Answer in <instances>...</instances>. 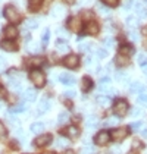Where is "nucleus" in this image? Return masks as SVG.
Masks as SVG:
<instances>
[{
	"instance_id": "f257e3e1",
	"label": "nucleus",
	"mask_w": 147,
	"mask_h": 154,
	"mask_svg": "<svg viewBox=\"0 0 147 154\" xmlns=\"http://www.w3.org/2000/svg\"><path fill=\"white\" fill-rule=\"evenodd\" d=\"M3 15H5V18H6L8 21H11L13 24H16V22L21 21V13L18 12V9H16L15 6H12V5H8V6L5 8Z\"/></svg>"
},
{
	"instance_id": "f03ea898",
	"label": "nucleus",
	"mask_w": 147,
	"mask_h": 154,
	"mask_svg": "<svg viewBox=\"0 0 147 154\" xmlns=\"http://www.w3.org/2000/svg\"><path fill=\"white\" fill-rule=\"evenodd\" d=\"M30 79L33 81V84L36 85L37 88H41V87H44V84H46V76H44V73L41 71H38V69L31 71V73H30Z\"/></svg>"
},
{
	"instance_id": "7ed1b4c3",
	"label": "nucleus",
	"mask_w": 147,
	"mask_h": 154,
	"mask_svg": "<svg viewBox=\"0 0 147 154\" xmlns=\"http://www.w3.org/2000/svg\"><path fill=\"white\" fill-rule=\"evenodd\" d=\"M63 66H66L69 69H77L80 66V56L78 54H68L63 59Z\"/></svg>"
},
{
	"instance_id": "20e7f679",
	"label": "nucleus",
	"mask_w": 147,
	"mask_h": 154,
	"mask_svg": "<svg viewBox=\"0 0 147 154\" xmlns=\"http://www.w3.org/2000/svg\"><path fill=\"white\" fill-rule=\"evenodd\" d=\"M128 103L127 100H118L115 104H113V112L118 115V116H125L128 113Z\"/></svg>"
},
{
	"instance_id": "39448f33",
	"label": "nucleus",
	"mask_w": 147,
	"mask_h": 154,
	"mask_svg": "<svg viewBox=\"0 0 147 154\" xmlns=\"http://www.w3.org/2000/svg\"><path fill=\"white\" fill-rule=\"evenodd\" d=\"M52 107V101H50L47 97H43L40 101H38V106H37V110H38V115H43V113H47Z\"/></svg>"
},
{
	"instance_id": "423d86ee",
	"label": "nucleus",
	"mask_w": 147,
	"mask_h": 154,
	"mask_svg": "<svg viewBox=\"0 0 147 154\" xmlns=\"http://www.w3.org/2000/svg\"><path fill=\"white\" fill-rule=\"evenodd\" d=\"M112 137H113V140H116V141H122V140H125V138L128 137V128H127V126L116 128V129L112 132Z\"/></svg>"
},
{
	"instance_id": "0eeeda50",
	"label": "nucleus",
	"mask_w": 147,
	"mask_h": 154,
	"mask_svg": "<svg viewBox=\"0 0 147 154\" xmlns=\"http://www.w3.org/2000/svg\"><path fill=\"white\" fill-rule=\"evenodd\" d=\"M109 141H110V134L106 132V131H100L97 135L94 137V142L97 145H106Z\"/></svg>"
},
{
	"instance_id": "6e6552de",
	"label": "nucleus",
	"mask_w": 147,
	"mask_h": 154,
	"mask_svg": "<svg viewBox=\"0 0 147 154\" xmlns=\"http://www.w3.org/2000/svg\"><path fill=\"white\" fill-rule=\"evenodd\" d=\"M81 26H83V22H81V19H80V18H77V16L69 18V21H68V28H69L71 31L78 32V31L81 29Z\"/></svg>"
},
{
	"instance_id": "1a4fd4ad",
	"label": "nucleus",
	"mask_w": 147,
	"mask_h": 154,
	"mask_svg": "<svg viewBox=\"0 0 147 154\" xmlns=\"http://www.w3.org/2000/svg\"><path fill=\"white\" fill-rule=\"evenodd\" d=\"M50 142H52V135L50 134H44V135L37 137L36 140H34V145L36 147H46Z\"/></svg>"
},
{
	"instance_id": "9d476101",
	"label": "nucleus",
	"mask_w": 147,
	"mask_h": 154,
	"mask_svg": "<svg viewBox=\"0 0 147 154\" xmlns=\"http://www.w3.org/2000/svg\"><path fill=\"white\" fill-rule=\"evenodd\" d=\"M59 81L62 84H65V85H74V84L77 82V78L71 75V73H66V72H63L59 75Z\"/></svg>"
},
{
	"instance_id": "9b49d317",
	"label": "nucleus",
	"mask_w": 147,
	"mask_h": 154,
	"mask_svg": "<svg viewBox=\"0 0 147 154\" xmlns=\"http://www.w3.org/2000/svg\"><path fill=\"white\" fill-rule=\"evenodd\" d=\"M5 37H6V40H13V38H16L18 37V29L13 26V25H8L6 28H5Z\"/></svg>"
},
{
	"instance_id": "f8f14e48",
	"label": "nucleus",
	"mask_w": 147,
	"mask_h": 154,
	"mask_svg": "<svg viewBox=\"0 0 147 154\" xmlns=\"http://www.w3.org/2000/svg\"><path fill=\"white\" fill-rule=\"evenodd\" d=\"M0 47L3 48L5 51H16L18 50V46L12 43L11 40H3V41H0Z\"/></svg>"
},
{
	"instance_id": "ddd939ff",
	"label": "nucleus",
	"mask_w": 147,
	"mask_h": 154,
	"mask_svg": "<svg viewBox=\"0 0 147 154\" xmlns=\"http://www.w3.org/2000/svg\"><path fill=\"white\" fill-rule=\"evenodd\" d=\"M56 48H58L61 53H69V50H71L68 41H66V40H62V38H59V40L56 41Z\"/></svg>"
},
{
	"instance_id": "4468645a",
	"label": "nucleus",
	"mask_w": 147,
	"mask_h": 154,
	"mask_svg": "<svg viewBox=\"0 0 147 154\" xmlns=\"http://www.w3.org/2000/svg\"><path fill=\"white\" fill-rule=\"evenodd\" d=\"M86 32L90 34V35H96L99 32V25L96 24V22H93V21H90V22L86 25Z\"/></svg>"
},
{
	"instance_id": "2eb2a0df",
	"label": "nucleus",
	"mask_w": 147,
	"mask_h": 154,
	"mask_svg": "<svg viewBox=\"0 0 147 154\" xmlns=\"http://www.w3.org/2000/svg\"><path fill=\"white\" fill-rule=\"evenodd\" d=\"M135 12H137V15H138L141 19L147 18V8L143 3H137V5H135Z\"/></svg>"
},
{
	"instance_id": "dca6fc26",
	"label": "nucleus",
	"mask_w": 147,
	"mask_h": 154,
	"mask_svg": "<svg viewBox=\"0 0 147 154\" xmlns=\"http://www.w3.org/2000/svg\"><path fill=\"white\" fill-rule=\"evenodd\" d=\"M37 97V91L34 88H27L24 91V98L27 101H34Z\"/></svg>"
},
{
	"instance_id": "f3484780",
	"label": "nucleus",
	"mask_w": 147,
	"mask_h": 154,
	"mask_svg": "<svg viewBox=\"0 0 147 154\" xmlns=\"http://www.w3.org/2000/svg\"><path fill=\"white\" fill-rule=\"evenodd\" d=\"M91 87H93V81H91V78H88V76H83V79H81V90H83V91H90V90H91Z\"/></svg>"
},
{
	"instance_id": "a211bd4d",
	"label": "nucleus",
	"mask_w": 147,
	"mask_h": 154,
	"mask_svg": "<svg viewBox=\"0 0 147 154\" xmlns=\"http://www.w3.org/2000/svg\"><path fill=\"white\" fill-rule=\"evenodd\" d=\"M30 129L33 134H41L43 131H44V123L43 122H34L31 126H30Z\"/></svg>"
},
{
	"instance_id": "6ab92c4d",
	"label": "nucleus",
	"mask_w": 147,
	"mask_h": 154,
	"mask_svg": "<svg viewBox=\"0 0 147 154\" xmlns=\"http://www.w3.org/2000/svg\"><path fill=\"white\" fill-rule=\"evenodd\" d=\"M65 134H66L68 137H71V138H77V137H80V129H78L77 126H74V125H71L69 128H66V131H65Z\"/></svg>"
},
{
	"instance_id": "aec40b11",
	"label": "nucleus",
	"mask_w": 147,
	"mask_h": 154,
	"mask_svg": "<svg viewBox=\"0 0 147 154\" xmlns=\"http://www.w3.org/2000/svg\"><path fill=\"white\" fill-rule=\"evenodd\" d=\"M144 91V85H141L140 82H134L130 85V93H134V94H137V93H143Z\"/></svg>"
},
{
	"instance_id": "412c9836",
	"label": "nucleus",
	"mask_w": 147,
	"mask_h": 154,
	"mask_svg": "<svg viewBox=\"0 0 147 154\" xmlns=\"http://www.w3.org/2000/svg\"><path fill=\"white\" fill-rule=\"evenodd\" d=\"M43 63H44V57H41V56H33L28 60V65H31V66H41Z\"/></svg>"
},
{
	"instance_id": "4be33fe9",
	"label": "nucleus",
	"mask_w": 147,
	"mask_h": 154,
	"mask_svg": "<svg viewBox=\"0 0 147 154\" xmlns=\"http://www.w3.org/2000/svg\"><path fill=\"white\" fill-rule=\"evenodd\" d=\"M133 53H134V48L131 47L130 44H125V46H122V47L119 48V54H124V56H128L130 57Z\"/></svg>"
},
{
	"instance_id": "5701e85b",
	"label": "nucleus",
	"mask_w": 147,
	"mask_h": 154,
	"mask_svg": "<svg viewBox=\"0 0 147 154\" xmlns=\"http://www.w3.org/2000/svg\"><path fill=\"white\" fill-rule=\"evenodd\" d=\"M96 101H97L99 106L108 107V106H109V103H110V98H109V97H106V95H99L97 98H96Z\"/></svg>"
},
{
	"instance_id": "b1692460",
	"label": "nucleus",
	"mask_w": 147,
	"mask_h": 154,
	"mask_svg": "<svg viewBox=\"0 0 147 154\" xmlns=\"http://www.w3.org/2000/svg\"><path fill=\"white\" fill-rule=\"evenodd\" d=\"M41 2H43V0H28V8H30V11H33V12L38 11Z\"/></svg>"
},
{
	"instance_id": "393cba45",
	"label": "nucleus",
	"mask_w": 147,
	"mask_h": 154,
	"mask_svg": "<svg viewBox=\"0 0 147 154\" xmlns=\"http://www.w3.org/2000/svg\"><path fill=\"white\" fill-rule=\"evenodd\" d=\"M128 62H130V57H128V56L118 54V57H116V63H118V66H127V65H128Z\"/></svg>"
},
{
	"instance_id": "a878e982",
	"label": "nucleus",
	"mask_w": 147,
	"mask_h": 154,
	"mask_svg": "<svg viewBox=\"0 0 147 154\" xmlns=\"http://www.w3.org/2000/svg\"><path fill=\"white\" fill-rule=\"evenodd\" d=\"M63 13H65V9L62 8L61 5H56V6H55V8L52 9V15H53L55 18H58V16H62Z\"/></svg>"
},
{
	"instance_id": "bb28decb",
	"label": "nucleus",
	"mask_w": 147,
	"mask_h": 154,
	"mask_svg": "<svg viewBox=\"0 0 147 154\" xmlns=\"http://www.w3.org/2000/svg\"><path fill=\"white\" fill-rule=\"evenodd\" d=\"M128 38H130L131 41H134V43H138V41H140V35H138V32L135 31L134 28H131V29L128 31Z\"/></svg>"
},
{
	"instance_id": "cd10ccee",
	"label": "nucleus",
	"mask_w": 147,
	"mask_h": 154,
	"mask_svg": "<svg viewBox=\"0 0 147 154\" xmlns=\"http://www.w3.org/2000/svg\"><path fill=\"white\" fill-rule=\"evenodd\" d=\"M56 147L58 148H68L69 147V141L65 138H58L56 140Z\"/></svg>"
},
{
	"instance_id": "c85d7f7f",
	"label": "nucleus",
	"mask_w": 147,
	"mask_h": 154,
	"mask_svg": "<svg viewBox=\"0 0 147 154\" xmlns=\"http://www.w3.org/2000/svg\"><path fill=\"white\" fill-rule=\"evenodd\" d=\"M127 25L135 29V28L138 26V21H137V18H135V16H128V18H127Z\"/></svg>"
},
{
	"instance_id": "c756f323",
	"label": "nucleus",
	"mask_w": 147,
	"mask_h": 154,
	"mask_svg": "<svg viewBox=\"0 0 147 154\" xmlns=\"http://www.w3.org/2000/svg\"><path fill=\"white\" fill-rule=\"evenodd\" d=\"M96 126H97V119L94 118V116H90V118L87 119V128L88 129H93Z\"/></svg>"
},
{
	"instance_id": "7c9ffc66",
	"label": "nucleus",
	"mask_w": 147,
	"mask_h": 154,
	"mask_svg": "<svg viewBox=\"0 0 147 154\" xmlns=\"http://www.w3.org/2000/svg\"><path fill=\"white\" fill-rule=\"evenodd\" d=\"M49 38H50V29L49 28H46V29L43 31V34H41V43L46 46V44L49 43Z\"/></svg>"
},
{
	"instance_id": "2f4dec72",
	"label": "nucleus",
	"mask_w": 147,
	"mask_h": 154,
	"mask_svg": "<svg viewBox=\"0 0 147 154\" xmlns=\"http://www.w3.org/2000/svg\"><path fill=\"white\" fill-rule=\"evenodd\" d=\"M8 120H9V125H11L12 128H18V126H19V120L13 118V115H11V113L8 115Z\"/></svg>"
},
{
	"instance_id": "473e14b6",
	"label": "nucleus",
	"mask_w": 147,
	"mask_h": 154,
	"mask_svg": "<svg viewBox=\"0 0 147 154\" xmlns=\"http://www.w3.org/2000/svg\"><path fill=\"white\" fill-rule=\"evenodd\" d=\"M25 25H27V28H31V29H34L38 26V22H37L36 19H27L25 21Z\"/></svg>"
},
{
	"instance_id": "72a5a7b5",
	"label": "nucleus",
	"mask_w": 147,
	"mask_h": 154,
	"mask_svg": "<svg viewBox=\"0 0 147 154\" xmlns=\"http://www.w3.org/2000/svg\"><path fill=\"white\" fill-rule=\"evenodd\" d=\"M137 101H138V104L147 107V94H140L138 98H137Z\"/></svg>"
},
{
	"instance_id": "f704fd0d",
	"label": "nucleus",
	"mask_w": 147,
	"mask_h": 154,
	"mask_svg": "<svg viewBox=\"0 0 147 154\" xmlns=\"http://www.w3.org/2000/svg\"><path fill=\"white\" fill-rule=\"evenodd\" d=\"M68 119H69V113H66V112H62V113H59V118H58L59 123H65Z\"/></svg>"
},
{
	"instance_id": "c9c22d12",
	"label": "nucleus",
	"mask_w": 147,
	"mask_h": 154,
	"mask_svg": "<svg viewBox=\"0 0 147 154\" xmlns=\"http://www.w3.org/2000/svg\"><path fill=\"white\" fill-rule=\"evenodd\" d=\"M113 125H118V118H109L105 120V126H113Z\"/></svg>"
},
{
	"instance_id": "e433bc0d",
	"label": "nucleus",
	"mask_w": 147,
	"mask_h": 154,
	"mask_svg": "<svg viewBox=\"0 0 147 154\" xmlns=\"http://www.w3.org/2000/svg\"><path fill=\"white\" fill-rule=\"evenodd\" d=\"M97 57L99 59H106V57H108V50H106V48H99Z\"/></svg>"
},
{
	"instance_id": "4c0bfd02",
	"label": "nucleus",
	"mask_w": 147,
	"mask_h": 154,
	"mask_svg": "<svg viewBox=\"0 0 147 154\" xmlns=\"http://www.w3.org/2000/svg\"><path fill=\"white\" fill-rule=\"evenodd\" d=\"M128 76L125 75V73H122V72H116V81H119V82H127L128 79H127Z\"/></svg>"
},
{
	"instance_id": "58836bf2",
	"label": "nucleus",
	"mask_w": 147,
	"mask_h": 154,
	"mask_svg": "<svg viewBox=\"0 0 147 154\" xmlns=\"http://www.w3.org/2000/svg\"><path fill=\"white\" fill-rule=\"evenodd\" d=\"M24 110H25V106L24 104H19V106L13 107L12 110H11V113H12V115H16V113H21V112H24Z\"/></svg>"
},
{
	"instance_id": "ea45409f",
	"label": "nucleus",
	"mask_w": 147,
	"mask_h": 154,
	"mask_svg": "<svg viewBox=\"0 0 147 154\" xmlns=\"http://www.w3.org/2000/svg\"><path fill=\"white\" fill-rule=\"evenodd\" d=\"M103 44H105V47H113V44H115V41H113V38H110V37H108V38H105V41H103Z\"/></svg>"
},
{
	"instance_id": "a19ab883",
	"label": "nucleus",
	"mask_w": 147,
	"mask_h": 154,
	"mask_svg": "<svg viewBox=\"0 0 147 154\" xmlns=\"http://www.w3.org/2000/svg\"><path fill=\"white\" fill-rule=\"evenodd\" d=\"M6 134H8V131H6V128H5V125L0 122V141H2V140H5Z\"/></svg>"
},
{
	"instance_id": "79ce46f5",
	"label": "nucleus",
	"mask_w": 147,
	"mask_h": 154,
	"mask_svg": "<svg viewBox=\"0 0 147 154\" xmlns=\"http://www.w3.org/2000/svg\"><path fill=\"white\" fill-rule=\"evenodd\" d=\"M106 6H110V8H115V6H118V0H102Z\"/></svg>"
},
{
	"instance_id": "37998d69",
	"label": "nucleus",
	"mask_w": 147,
	"mask_h": 154,
	"mask_svg": "<svg viewBox=\"0 0 147 154\" xmlns=\"http://www.w3.org/2000/svg\"><path fill=\"white\" fill-rule=\"evenodd\" d=\"M138 63H140L141 66H144V65L147 63V57H146V54H144V53H141V54L138 56Z\"/></svg>"
},
{
	"instance_id": "c03bdc74",
	"label": "nucleus",
	"mask_w": 147,
	"mask_h": 154,
	"mask_svg": "<svg viewBox=\"0 0 147 154\" xmlns=\"http://www.w3.org/2000/svg\"><path fill=\"white\" fill-rule=\"evenodd\" d=\"M28 50H30V51H33V53H36V51L40 50V46H37V44L33 43V44H30V46H28Z\"/></svg>"
},
{
	"instance_id": "a18cd8bd",
	"label": "nucleus",
	"mask_w": 147,
	"mask_h": 154,
	"mask_svg": "<svg viewBox=\"0 0 147 154\" xmlns=\"http://www.w3.org/2000/svg\"><path fill=\"white\" fill-rule=\"evenodd\" d=\"M141 125H143V122H134V123H131V129L138 131L141 128Z\"/></svg>"
},
{
	"instance_id": "49530a36",
	"label": "nucleus",
	"mask_w": 147,
	"mask_h": 154,
	"mask_svg": "<svg viewBox=\"0 0 147 154\" xmlns=\"http://www.w3.org/2000/svg\"><path fill=\"white\" fill-rule=\"evenodd\" d=\"M131 112H133V113H131V115H133V116H134V118H137V116H141V115H143V112H141V110H140V109H137V107H135V109H133V110H131Z\"/></svg>"
},
{
	"instance_id": "de8ad7c7",
	"label": "nucleus",
	"mask_w": 147,
	"mask_h": 154,
	"mask_svg": "<svg viewBox=\"0 0 147 154\" xmlns=\"http://www.w3.org/2000/svg\"><path fill=\"white\" fill-rule=\"evenodd\" d=\"M131 6H133V0H125V3H124V11H128Z\"/></svg>"
},
{
	"instance_id": "09e8293b",
	"label": "nucleus",
	"mask_w": 147,
	"mask_h": 154,
	"mask_svg": "<svg viewBox=\"0 0 147 154\" xmlns=\"http://www.w3.org/2000/svg\"><path fill=\"white\" fill-rule=\"evenodd\" d=\"M99 12L100 13H109V8H106V6H99Z\"/></svg>"
},
{
	"instance_id": "8fccbe9b",
	"label": "nucleus",
	"mask_w": 147,
	"mask_h": 154,
	"mask_svg": "<svg viewBox=\"0 0 147 154\" xmlns=\"http://www.w3.org/2000/svg\"><path fill=\"white\" fill-rule=\"evenodd\" d=\"M5 68H6V60L3 59V57H0V72L3 71Z\"/></svg>"
},
{
	"instance_id": "3c124183",
	"label": "nucleus",
	"mask_w": 147,
	"mask_h": 154,
	"mask_svg": "<svg viewBox=\"0 0 147 154\" xmlns=\"http://www.w3.org/2000/svg\"><path fill=\"white\" fill-rule=\"evenodd\" d=\"M65 95H66V97H71V98H72V97H75V91H74V90H68V91L65 93Z\"/></svg>"
},
{
	"instance_id": "603ef678",
	"label": "nucleus",
	"mask_w": 147,
	"mask_h": 154,
	"mask_svg": "<svg viewBox=\"0 0 147 154\" xmlns=\"http://www.w3.org/2000/svg\"><path fill=\"white\" fill-rule=\"evenodd\" d=\"M100 82H102V84H109L110 82V78H109V76H102Z\"/></svg>"
},
{
	"instance_id": "864d4df0",
	"label": "nucleus",
	"mask_w": 147,
	"mask_h": 154,
	"mask_svg": "<svg viewBox=\"0 0 147 154\" xmlns=\"http://www.w3.org/2000/svg\"><path fill=\"white\" fill-rule=\"evenodd\" d=\"M88 47H90L88 44H80V50H83V51H87Z\"/></svg>"
},
{
	"instance_id": "5fc2aeb1",
	"label": "nucleus",
	"mask_w": 147,
	"mask_h": 154,
	"mask_svg": "<svg viewBox=\"0 0 147 154\" xmlns=\"http://www.w3.org/2000/svg\"><path fill=\"white\" fill-rule=\"evenodd\" d=\"M140 135H141L143 138H146V140H147V129H141V132H140Z\"/></svg>"
},
{
	"instance_id": "6e6d98bb",
	"label": "nucleus",
	"mask_w": 147,
	"mask_h": 154,
	"mask_svg": "<svg viewBox=\"0 0 147 154\" xmlns=\"http://www.w3.org/2000/svg\"><path fill=\"white\" fill-rule=\"evenodd\" d=\"M62 154H74V153H72V150H65Z\"/></svg>"
},
{
	"instance_id": "4d7b16f0",
	"label": "nucleus",
	"mask_w": 147,
	"mask_h": 154,
	"mask_svg": "<svg viewBox=\"0 0 147 154\" xmlns=\"http://www.w3.org/2000/svg\"><path fill=\"white\" fill-rule=\"evenodd\" d=\"M141 32H143V34H144V35H147V26H144V28H143V29H141Z\"/></svg>"
},
{
	"instance_id": "13d9d810",
	"label": "nucleus",
	"mask_w": 147,
	"mask_h": 154,
	"mask_svg": "<svg viewBox=\"0 0 147 154\" xmlns=\"http://www.w3.org/2000/svg\"><path fill=\"white\" fill-rule=\"evenodd\" d=\"M143 72H144V73H146V75H147V63H146V65H144V66H143Z\"/></svg>"
},
{
	"instance_id": "bf43d9fd",
	"label": "nucleus",
	"mask_w": 147,
	"mask_h": 154,
	"mask_svg": "<svg viewBox=\"0 0 147 154\" xmlns=\"http://www.w3.org/2000/svg\"><path fill=\"white\" fill-rule=\"evenodd\" d=\"M63 2H65V3H68V5H71V3H74L75 0H63Z\"/></svg>"
},
{
	"instance_id": "052dcab7",
	"label": "nucleus",
	"mask_w": 147,
	"mask_h": 154,
	"mask_svg": "<svg viewBox=\"0 0 147 154\" xmlns=\"http://www.w3.org/2000/svg\"><path fill=\"white\" fill-rule=\"evenodd\" d=\"M3 109H5V107H3V104L0 103V110H3Z\"/></svg>"
},
{
	"instance_id": "680f3d73",
	"label": "nucleus",
	"mask_w": 147,
	"mask_h": 154,
	"mask_svg": "<svg viewBox=\"0 0 147 154\" xmlns=\"http://www.w3.org/2000/svg\"><path fill=\"white\" fill-rule=\"evenodd\" d=\"M43 154H56V153H52V151H49V153H43Z\"/></svg>"
},
{
	"instance_id": "e2e57ef3",
	"label": "nucleus",
	"mask_w": 147,
	"mask_h": 154,
	"mask_svg": "<svg viewBox=\"0 0 147 154\" xmlns=\"http://www.w3.org/2000/svg\"><path fill=\"white\" fill-rule=\"evenodd\" d=\"M144 46H146V47H147V41H146V44H144Z\"/></svg>"
},
{
	"instance_id": "0e129e2a",
	"label": "nucleus",
	"mask_w": 147,
	"mask_h": 154,
	"mask_svg": "<svg viewBox=\"0 0 147 154\" xmlns=\"http://www.w3.org/2000/svg\"><path fill=\"white\" fill-rule=\"evenodd\" d=\"M0 91H2V85H0Z\"/></svg>"
}]
</instances>
